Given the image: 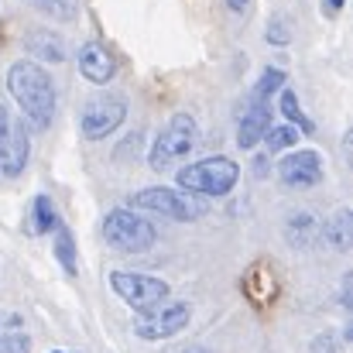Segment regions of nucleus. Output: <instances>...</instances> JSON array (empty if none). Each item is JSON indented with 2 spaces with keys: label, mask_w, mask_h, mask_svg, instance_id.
Instances as JSON below:
<instances>
[{
  "label": "nucleus",
  "mask_w": 353,
  "mask_h": 353,
  "mask_svg": "<svg viewBox=\"0 0 353 353\" xmlns=\"http://www.w3.org/2000/svg\"><path fill=\"white\" fill-rule=\"evenodd\" d=\"M7 93L17 103V110L34 130H48L55 120V83L48 76V69L34 59H17L7 65Z\"/></svg>",
  "instance_id": "nucleus-1"
},
{
  "label": "nucleus",
  "mask_w": 353,
  "mask_h": 353,
  "mask_svg": "<svg viewBox=\"0 0 353 353\" xmlns=\"http://www.w3.org/2000/svg\"><path fill=\"white\" fill-rule=\"evenodd\" d=\"M240 182V165L227 154H213V158H199L192 165H182L175 172V185L189 196H203V199H223L230 196Z\"/></svg>",
  "instance_id": "nucleus-2"
},
{
  "label": "nucleus",
  "mask_w": 353,
  "mask_h": 353,
  "mask_svg": "<svg viewBox=\"0 0 353 353\" xmlns=\"http://www.w3.org/2000/svg\"><path fill=\"white\" fill-rule=\"evenodd\" d=\"M127 210L154 213V216H165V220H175V223H192V220L206 216V203L175 189V185H144V189L127 196Z\"/></svg>",
  "instance_id": "nucleus-3"
},
{
  "label": "nucleus",
  "mask_w": 353,
  "mask_h": 353,
  "mask_svg": "<svg viewBox=\"0 0 353 353\" xmlns=\"http://www.w3.org/2000/svg\"><path fill=\"white\" fill-rule=\"evenodd\" d=\"M199 141V123L192 114H172L168 123L154 134L151 148H148V165L154 172H165L172 168L175 161H182Z\"/></svg>",
  "instance_id": "nucleus-4"
},
{
  "label": "nucleus",
  "mask_w": 353,
  "mask_h": 353,
  "mask_svg": "<svg viewBox=\"0 0 353 353\" xmlns=\"http://www.w3.org/2000/svg\"><path fill=\"white\" fill-rule=\"evenodd\" d=\"M103 240L120 254H148L158 243V230L141 213H134L127 206H117V210H110L103 216Z\"/></svg>",
  "instance_id": "nucleus-5"
},
{
  "label": "nucleus",
  "mask_w": 353,
  "mask_h": 353,
  "mask_svg": "<svg viewBox=\"0 0 353 353\" xmlns=\"http://www.w3.org/2000/svg\"><path fill=\"white\" fill-rule=\"evenodd\" d=\"M110 288L134 312H148V309L172 299V285L165 278H154V274H144V271H123V268L110 271Z\"/></svg>",
  "instance_id": "nucleus-6"
},
{
  "label": "nucleus",
  "mask_w": 353,
  "mask_h": 353,
  "mask_svg": "<svg viewBox=\"0 0 353 353\" xmlns=\"http://www.w3.org/2000/svg\"><path fill=\"white\" fill-rule=\"evenodd\" d=\"M189 319H192L189 302L168 299V302H161V305H154V309L134 316V336H141V340H148V343H161V340L179 336V333L189 326Z\"/></svg>",
  "instance_id": "nucleus-7"
},
{
  "label": "nucleus",
  "mask_w": 353,
  "mask_h": 353,
  "mask_svg": "<svg viewBox=\"0 0 353 353\" xmlns=\"http://www.w3.org/2000/svg\"><path fill=\"white\" fill-rule=\"evenodd\" d=\"M123 120H127V97H120V93H100V97H93L83 107V114H79V134L86 141H107L110 134H117Z\"/></svg>",
  "instance_id": "nucleus-8"
},
{
  "label": "nucleus",
  "mask_w": 353,
  "mask_h": 353,
  "mask_svg": "<svg viewBox=\"0 0 353 353\" xmlns=\"http://www.w3.org/2000/svg\"><path fill=\"white\" fill-rule=\"evenodd\" d=\"M31 161V137L24 123L10 114V107L0 103V175L17 179Z\"/></svg>",
  "instance_id": "nucleus-9"
},
{
  "label": "nucleus",
  "mask_w": 353,
  "mask_h": 353,
  "mask_svg": "<svg viewBox=\"0 0 353 353\" xmlns=\"http://www.w3.org/2000/svg\"><path fill=\"white\" fill-rule=\"evenodd\" d=\"M274 172L288 189H312L323 182V154L312 148H292Z\"/></svg>",
  "instance_id": "nucleus-10"
},
{
  "label": "nucleus",
  "mask_w": 353,
  "mask_h": 353,
  "mask_svg": "<svg viewBox=\"0 0 353 353\" xmlns=\"http://www.w3.org/2000/svg\"><path fill=\"white\" fill-rule=\"evenodd\" d=\"M76 65H79V76L93 86H107L117 79V55L103 45V41H83L79 52H76Z\"/></svg>",
  "instance_id": "nucleus-11"
},
{
  "label": "nucleus",
  "mask_w": 353,
  "mask_h": 353,
  "mask_svg": "<svg viewBox=\"0 0 353 353\" xmlns=\"http://www.w3.org/2000/svg\"><path fill=\"white\" fill-rule=\"evenodd\" d=\"M271 117H274L271 103H250V100H247V107H243V114H240V123H236V148H240V151L257 148V144L264 141V134L271 130V123H274Z\"/></svg>",
  "instance_id": "nucleus-12"
},
{
  "label": "nucleus",
  "mask_w": 353,
  "mask_h": 353,
  "mask_svg": "<svg viewBox=\"0 0 353 353\" xmlns=\"http://www.w3.org/2000/svg\"><path fill=\"white\" fill-rule=\"evenodd\" d=\"M243 292H247V299L254 302V305H268L271 299H274V264H268V261H257V264H250V271L243 274Z\"/></svg>",
  "instance_id": "nucleus-13"
},
{
  "label": "nucleus",
  "mask_w": 353,
  "mask_h": 353,
  "mask_svg": "<svg viewBox=\"0 0 353 353\" xmlns=\"http://www.w3.org/2000/svg\"><path fill=\"white\" fill-rule=\"evenodd\" d=\"M24 48H28L34 59H41V62H62V59H65V41H62L55 31H48V28L28 31V34H24Z\"/></svg>",
  "instance_id": "nucleus-14"
},
{
  "label": "nucleus",
  "mask_w": 353,
  "mask_h": 353,
  "mask_svg": "<svg viewBox=\"0 0 353 353\" xmlns=\"http://www.w3.org/2000/svg\"><path fill=\"white\" fill-rule=\"evenodd\" d=\"M323 236H326V243H330L333 250H340V254L350 250L353 247V210L350 206H340V210L326 220Z\"/></svg>",
  "instance_id": "nucleus-15"
},
{
  "label": "nucleus",
  "mask_w": 353,
  "mask_h": 353,
  "mask_svg": "<svg viewBox=\"0 0 353 353\" xmlns=\"http://www.w3.org/2000/svg\"><path fill=\"white\" fill-rule=\"evenodd\" d=\"M55 227H59V213H55L52 199L48 196H34L31 199V213L24 220V230L31 236H41V234H52Z\"/></svg>",
  "instance_id": "nucleus-16"
},
{
  "label": "nucleus",
  "mask_w": 353,
  "mask_h": 353,
  "mask_svg": "<svg viewBox=\"0 0 353 353\" xmlns=\"http://www.w3.org/2000/svg\"><path fill=\"white\" fill-rule=\"evenodd\" d=\"M316 234H319V220L309 210H299L285 220V236H288L292 247H309L316 240Z\"/></svg>",
  "instance_id": "nucleus-17"
},
{
  "label": "nucleus",
  "mask_w": 353,
  "mask_h": 353,
  "mask_svg": "<svg viewBox=\"0 0 353 353\" xmlns=\"http://www.w3.org/2000/svg\"><path fill=\"white\" fill-rule=\"evenodd\" d=\"M285 83H288L285 69H278V65H268V69L257 76L254 90H250V103H271V97H278V93L285 90Z\"/></svg>",
  "instance_id": "nucleus-18"
},
{
  "label": "nucleus",
  "mask_w": 353,
  "mask_h": 353,
  "mask_svg": "<svg viewBox=\"0 0 353 353\" xmlns=\"http://www.w3.org/2000/svg\"><path fill=\"white\" fill-rule=\"evenodd\" d=\"M299 137H302V130H295L292 123H271V130L264 134V148H268V154H278V151L299 148Z\"/></svg>",
  "instance_id": "nucleus-19"
},
{
  "label": "nucleus",
  "mask_w": 353,
  "mask_h": 353,
  "mask_svg": "<svg viewBox=\"0 0 353 353\" xmlns=\"http://www.w3.org/2000/svg\"><path fill=\"white\" fill-rule=\"evenodd\" d=\"M278 110L285 114V120H288V123H292L295 130H305V134L312 130V120L305 117V110L299 107V97H295V93H292L288 86H285L281 93H278Z\"/></svg>",
  "instance_id": "nucleus-20"
},
{
  "label": "nucleus",
  "mask_w": 353,
  "mask_h": 353,
  "mask_svg": "<svg viewBox=\"0 0 353 353\" xmlns=\"http://www.w3.org/2000/svg\"><path fill=\"white\" fill-rule=\"evenodd\" d=\"M52 234H55V257H59V264H62L69 274H76V243H72L69 227L59 220V227H55Z\"/></svg>",
  "instance_id": "nucleus-21"
},
{
  "label": "nucleus",
  "mask_w": 353,
  "mask_h": 353,
  "mask_svg": "<svg viewBox=\"0 0 353 353\" xmlns=\"http://www.w3.org/2000/svg\"><path fill=\"white\" fill-rule=\"evenodd\" d=\"M28 3H34L41 14L55 21H76V10H79V0H28Z\"/></svg>",
  "instance_id": "nucleus-22"
},
{
  "label": "nucleus",
  "mask_w": 353,
  "mask_h": 353,
  "mask_svg": "<svg viewBox=\"0 0 353 353\" xmlns=\"http://www.w3.org/2000/svg\"><path fill=\"white\" fill-rule=\"evenodd\" d=\"M0 353H31V336L24 330L0 333Z\"/></svg>",
  "instance_id": "nucleus-23"
},
{
  "label": "nucleus",
  "mask_w": 353,
  "mask_h": 353,
  "mask_svg": "<svg viewBox=\"0 0 353 353\" xmlns=\"http://www.w3.org/2000/svg\"><path fill=\"white\" fill-rule=\"evenodd\" d=\"M264 38H268L271 45H288V41H292V31H288L285 17H271V21H268V31H264Z\"/></svg>",
  "instance_id": "nucleus-24"
},
{
  "label": "nucleus",
  "mask_w": 353,
  "mask_h": 353,
  "mask_svg": "<svg viewBox=\"0 0 353 353\" xmlns=\"http://www.w3.org/2000/svg\"><path fill=\"white\" fill-rule=\"evenodd\" d=\"M312 353H336V336H333V333H323V336H316Z\"/></svg>",
  "instance_id": "nucleus-25"
},
{
  "label": "nucleus",
  "mask_w": 353,
  "mask_h": 353,
  "mask_svg": "<svg viewBox=\"0 0 353 353\" xmlns=\"http://www.w3.org/2000/svg\"><path fill=\"white\" fill-rule=\"evenodd\" d=\"M7 330H24V319L17 312H0V333H7Z\"/></svg>",
  "instance_id": "nucleus-26"
},
{
  "label": "nucleus",
  "mask_w": 353,
  "mask_h": 353,
  "mask_svg": "<svg viewBox=\"0 0 353 353\" xmlns=\"http://www.w3.org/2000/svg\"><path fill=\"white\" fill-rule=\"evenodd\" d=\"M343 3H347V0H323V14H326V17H336V14L343 10Z\"/></svg>",
  "instance_id": "nucleus-27"
},
{
  "label": "nucleus",
  "mask_w": 353,
  "mask_h": 353,
  "mask_svg": "<svg viewBox=\"0 0 353 353\" xmlns=\"http://www.w3.org/2000/svg\"><path fill=\"white\" fill-rule=\"evenodd\" d=\"M247 3H250V0H227V7H230L234 14H243V10H247Z\"/></svg>",
  "instance_id": "nucleus-28"
},
{
  "label": "nucleus",
  "mask_w": 353,
  "mask_h": 353,
  "mask_svg": "<svg viewBox=\"0 0 353 353\" xmlns=\"http://www.w3.org/2000/svg\"><path fill=\"white\" fill-rule=\"evenodd\" d=\"M340 299H343V305H350V271L343 274V295Z\"/></svg>",
  "instance_id": "nucleus-29"
},
{
  "label": "nucleus",
  "mask_w": 353,
  "mask_h": 353,
  "mask_svg": "<svg viewBox=\"0 0 353 353\" xmlns=\"http://www.w3.org/2000/svg\"><path fill=\"white\" fill-rule=\"evenodd\" d=\"M52 353H76V350H52Z\"/></svg>",
  "instance_id": "nucleus-30"
}]
</instances>
